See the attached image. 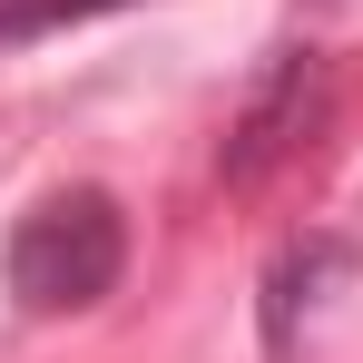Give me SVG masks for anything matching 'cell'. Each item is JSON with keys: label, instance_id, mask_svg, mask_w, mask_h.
Listing matches in <instances>:
<instances>
[{"label": "cell", "instance_id": "6da1fadb", "mask_svg": "<svg viewBox=\"0 0 363 363\" xmlns=\"http://www.w3.org/2000/svg\"><path fill=\"white\" fill-rule=\"evenodd\" d=\"M118 265H128L118 196L60 186V196H40V206L20 216V236H10V295L30 304V314H79V304H99L118 285Z\"/></svg>", "mask_w": 363, "mask_h": 363}, {"label": "cell", "instance_id": "7a4b0ae2", "mask_svg": "<svg viewBox=\"0 0 363 363\" xmlns=\"http://www.w3.org/2000/svg\"><path fill=\"white\" fill-rule=\"evenodd\" d=\"M324 118V60L314 50H275V69H265V89L245 99V118L226 128V186H255L275 157H295L304 147V128Z\"/></svg>", "mask_w": 363, "mask_h": 363}, {"label": "cell", "instance_id": "3957f363", "mask_svg": "<svg viewBox=\"0 0 363 363\" xmlns=\"http://www.w3.org/2000/svg\"><path fill=\"white\" fill-rule=\"evenodd\" d=\"M99 10H118V0H0V40H50L69 20H99Z\"/></svg>", "mask_w": 363, "mask_h": 363}]
</instances>
